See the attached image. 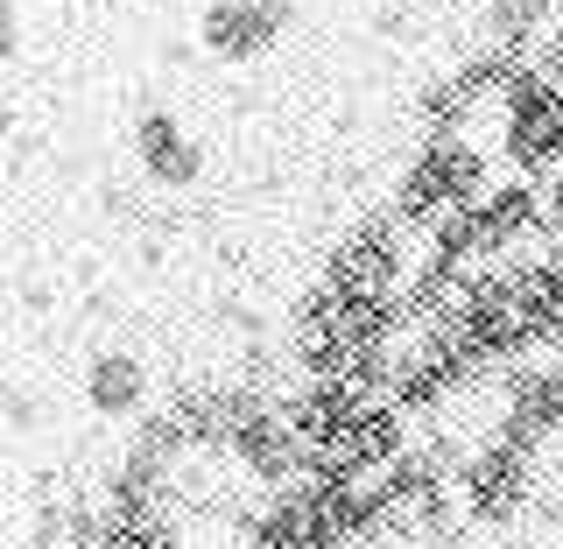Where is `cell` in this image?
<instances>
[{"label": "cell", "instance_id": "obj_8", "mask_svg": "<svg viewBox=\"0 0 563 549\" xmlns=\"http://www.w3.org/2000/svg\"><path fill=\"white\" fill-rule=\"evenodd\" d=\"M254 8H261V14H275L282 29H296V8H303V0H254Z\"/></svg>", "mask_w": 563, "mask_h": 549}, {"label": "cell", "instance_id": "obj_7", "mask_svg": "<svg viewBox=\"0 0 563 549\" xmlns=\"http://www.w3.org/2000/svg\"><path fill=\"white\" fill-rule=\"evenodd\" d=\"M282 35L289 29H282L275 14H261L254 0H205L198 8V43H205V57H219V64H261Z\"/></svg>", "mask_w": 563, "mask_h": 549}, {"label": "cell", "instance_id": "obj_6", "mask_svg": "<svg viewBox=\"0 0 563 549\" xmlns=\"http://www.w3.org/2000/svg\"><path fill=\"white\" fill-rule=\"evenodd\" d=\"M85 409L99 422H141L155 409V374L134 345H99L85 360Z\"/></svg>", "mask_w": 563, "mask_h": 549}, {"label": "cell", "instance_id": "obj_3", "mask_svg": "<svg viewBox=\"0 0 563 549\" xmlns=\"http://www.w3.org/2000/svg\"><path fill=\"white\" fill-rule=\"evenodd\" d=\"M493 155H500V176H521V184H542V176L563 169V85L542 70L536 57L515 64V78L500 85V99L472 120Z\"/></svg>", "mask_w": 563, "mask_h": 549}, {"label": "cell", "instance_id": "obj_4", "mask_svg": "<svg viewBox=\"0 0 563 549\" xmlns=\"http://www.w3.org/2000/svg\"><path fill=\"white\" fill-rule=\"evenodd\" d=\"M542 501V458L521 444H479L457 465V515L465 528H515Z\"/></svg>", "mask_w": 563, "mask_h": 549}, {"label": "cell", "instance_id": "obj_5", "mask_svg": "<svg viewBox=\"0 0 563 549\" xmlns=\"http://www.w3.org/2000/svg\"><path fill=\"white\" fill-rule=\"evenodd\" d=\"M128 155H134L141 184H155V190H198L205 184V141L190 134L169 106H141L134 113Z\"/></svg>", "mask_w": 563, "mask_h": 549}, {"label": "cell", "instance_id": "obj_2", "mask_svg": "<svg viewBox=\"0 0 563 549\" xmlns=\"http://www.w3.org/2000/svg\"><path fill=\"white\" fill-rule=\"evenodd\" d=\"M422 261H430V240L395 205H366L339 226V240L324 246V268L317 275L345 296H366V304H409Z\"/></svg>", "mask_w": 563, "mask_h": 549}, {"label": "cell", "instance_id": "obj_1", "mask_svg": "<svg viewBox=\"0 0 563 549\" xmlns=\"http://www.w3.org/2000/svg\"><path fill=\"white\" fill-rule=\"evenodd\" d=\"M493 184H500V155H493V141L479 128H437V134H422L416 149L401 155L395 184H387V205L430 240L444 219H457L465 205H479Z\"/></svg>", "mask_w": 563, "mask_h": 549}]
</instances>
